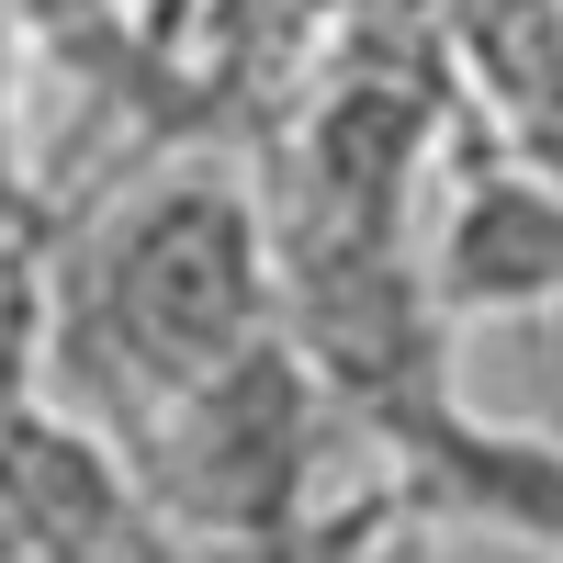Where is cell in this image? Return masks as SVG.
Returning a JSON list of instances; mask_svg holds the SVG:
<instances>
[{
	"label": "cell",
	"instance_id": "cell-5",
	"mask_svg": "<svg viewBox=\"0 0 563 563\" xmlns=\"http://www.w3.org/2000/svg\"><path fill=\"white\" fill-rule=\"evenodd\" d=\"M429 169V90L406 79H339L305 124V203L316 214H361V225H406V192Z\"/></svg>",
	"mask_w": 563,
	"mask_h": 563
},
{
	"label": "cell",
	"instance_id": "cell-2",
	"mask_svg": "<svg viewBox=\"0 0 563 563\" xmlns=\"http://www.w3.org/2000/svg\"><path fill=\"white\" fill-rule=\"evenodd\" d=\"M316 417H327L316 361L271 327L260 350L214 361L158 417H135L124 462H135V485H147L169 541H305Z\"/></svg>",
	"mask_w": 563,
	"mask_h": 563
},
{
	"label": "cell",
	"instance_id": "cell-6",
	"mask_svg": "<svg viewBox=\"0 0 563 563\" xmlns=\"http://www.w3.org/2000/svg\"><path fill=\"white\" fill-rule=\"evenodd\" d=\"M462 68L496 102V124L563 169V0H474L462 12Z\"/></svg>",
	"mask_w": 563,
	"mask_h": 563
},
{
	"label": "cell",
	"instance_id": "cell-1",
	"mask_svg": "<svg viewBox=\"0 0 563 563\" xmlns=\"http://www.w3.org/2000/svg\"><path fill=\"white\" fill-rule=\"evenodd\" d=\"M282 327V238L238 169H158L57 260V395L124 440Z\"/></svg>",
	"mask_w": 563,
	"mask_h": 563
},
{
	"label": "cell",
	"instance_id": "cell-4",
	"mask_svg": "<svg viewBox=\"0 0 563 563\" xmlns=\"http://www.w3.org/2000/svg\"><path fill=\"white\" fill-rule=\"evenodd\" d=\"M395 474H406V496L451 507V519H485L507 541L563 552V440H541V429H496V417L440 406L429 429L395 451Z\"/></svg>",
	"mask_w": 563,
	"mask_h": 563
},
{
	"label": "cell",
	"instance_id": "cell-3",
	"mask_svg": "<svg viewBox=\"0 0 563 563\" xmlns=\"http://www.w3.org/2000/svg\"><path fill=\"white\" fill-rule=\"evenodd\" d=\"M429 282L451 316H563V169L530 147L462 169L429 238Z\"/></svg>",
	"mask_w": 563,
	"mask_h": 563
}]
</instances>
